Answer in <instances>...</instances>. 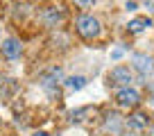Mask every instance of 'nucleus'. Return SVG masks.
I'll use <instances>...</instances> for the list:
<instances>
[{
    "instance_id": "nucleus-1",
    "label": "nucleus",
    "mask_w": 154,
    "mask_h": 136,
    "mask_svg": "<svg viewBox=\"0 0 154 136\" xmlns=\"http://www.w3.org/2000/svg\"><path fill=\"white\" fill-rule=\"evenodd\" d=\"M77 32L82 34L84 39H95V36H100L102 27H100V20L93 18V16L84 14L77 18Z\"/></svg>"
},
{
    "instance_id": "nucleus-2",
    "label": "nucleus",
    "mask_w": 154,
    "mask_h": 136,
    "mask_svg": "<svg viewBox=\"0 0 154 136\" xmlns=\"http://www.w3.org/2000/svg\"><path fill=\"white\" fill-rule=\"evenodd\" d=\"M109 86H122V88H127L131 82H134V75H131V70L129 68H125V66H116L113 70L109 73Z\"/></svg>"
},
{
    "instance_id": "nucleus-3",
    "label": "nucleus",
    "mask_w": 154,
    "mask_h": 136,
    "mask_svg": "<svg viewBox=\"0 0 154 136\" xmlns=\"http://www.w3.org/2000/svg\"><path fill=\"white\" fill-rule=\"evenodd\" d=\"M116 102H118V104H120V107H136V104H138L140 102V95H138V91H136V88H120V91L116 93Z\"/></svg>"
},
{
    "instance_id": "nucleus-4",
    "label": "nucleus",
    "mask_w": 154,
    "mask_h": 136,
    "mask_svg": "<svg viewBox=\"0 0 154 136\" xmlns=\"http://www.w3.org/2000/svg\"><path fill=\"white\" fill-rule=\"evenodd\" d=\"M131 63H134V68L143 75V77H147V75L154 73V61H152V57H147V54H134V57H131Z\"/></svg>"
},
{
    "instance_id": "nucleus-5",
    "label": "nucleus",
    "mask_w": 154,
    "mask_h": 136,
    "mask_svg": "<svg viewBox=\"0 0 154 136\" xmlns=\"http://www.w3.org/2000/svg\"><path fill=\"white\" fill-rule=\"evenodd\" d=\"M59 79H61V68H50L48 73L41 77V86H43L48 93H52L54 86L59 84Z\"/></svg>"
},
{
    "instance_id": "nucleus-6",
    "label": "nucleus",
    "mask_w": 154,
    "mask_h": 136,
    "mask_svg": "<svg viewBox=\"0 0 154 136\" xmlns=\"http://www.w3.org/2000/svg\"><path fill=\"white\" fill-rule=\"evenodd\" d=\"M20 41L18 39H7V41H2V54H5L7 59H16V57H20Z\"/></svg>"
},
{
    "instance_id": "nucleus-7",
    "label": "nucleus",
    "mask_w": 154,
    "mask_h": 136,
    "mask_svg": "<svg viewBox=\"0 0 154 136\" xmlns=\"http://www.w3.org/2000/svg\"><path fill=\"white\" fill-rule=\"evenodd\" d=\"M149 25H152V20H149V18H134V20H129L127 29H129L131 34H138V32H143L145 27H149Z\"/></svg>"
},
{
    "instance_id": "nucleus-8",
    "label": "nucleus",
    "mask_w": 154,
    "mask_h": 136,
    "mask_svg": "<svg viewBox=\"0 0 154 136\" xmlns=\"http://www.w3.org/2000/svg\"><path fill=\"white\" fill-rule=\"evenodd\" d=\"M66 86L70 88V91H79V88H84V86H86V77H82V75L68 77V79H66Z\"/></svg>"
},
{
    "instance_id": "nucleus-9",
    "label": "nucleus",
    "mask_w": 154,
    "mask_h": 136,
    "mask_svg": "<svg viewBox=\"0 0 154 136\" xmlns=\"http://www.w3.org/2000/svg\"><path fill=\"white\" fill-rule=\"evenodd\" d=\"M109 120H106V129H111V127H113V134H118V131H120V127H122V120H120V116H118V113H109Z\"/></svg>"
},
{
    "instance_id": "nucleus-10",
    "label": "nucleus",
    "mask_w": 154,
    "mask_h": 136,
    "mask_svg": "<svg viewBox=\"0 0 154 136\" xmlns=\"http://www.w3.org/2000/svg\"><path fill=\"white\" fill-rule=\"evenodd\" d=\"M129 125L131 127H145L147 125V116H145V113H134V116L129 118Z\"/></svg>"
},
{
    "instance_id": "nucleus-11",
    "label": "nucleus",
    "mask_w": 154,
    "mask_h": 136,
    "mask_svg": "<svg viewBox=\"0 0 154 136\" xmlns=\"http://www.w3.org/2000/svg\"><path fill=\"white\" fill-rule=\"evenodd\" d=\"M75 2H77L79 7H91V5H95L97 0H75Z\"/></svg>"
},
{
    "instance_id": "nucleus-12",
    "label": "nucleus",
    "mask_w": 154,
    "mask_h": 136,
    "mask_svg": "<svg viewBox=\"0 0 154 136\" xmlns=\"http://www.w3.org/2000/svg\"><path fill=\"white\" fill-rule=\"evenodd\" d=\"M143 5H145V9H147L149 14H154V0H143Z\"/></svg>"
},
{
    "instance_id": "nucleus-13",
    "label": "nucleus",
    "mask_w": 154,
    "mask_h": 136,
    "mask_svg": "<svg viewBox=\"0 0 154 136\" xmlns=\"http://www.w3.org/2000/svg\"><path fill=\"white\" fill-rule=\"evenodd\" d=\"M32 136H48V134H45V131H34Z\"/></svg>"
},
{
    "instance_id": "nucleus-14",
    "label": "nucleus",
    "mask_w": 154,
    "mask_h": 136,
    "mask_svg": "<svg viewBox=\"0 0 154 136\" xmlns=\"http://www.w3.org/2000/svg\"><path fill=\"white\" fill-rule=\"evenodd\" d=\"M149 136H154V127H152V131H149Z\"/></svg>"
}]
</instances>
